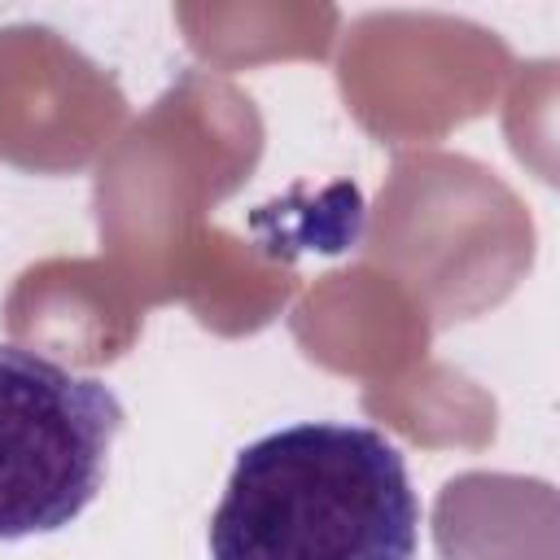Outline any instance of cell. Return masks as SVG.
Segmentation results:
<instances>
[{
  "mask_svg": "<svg viewBox=\"0 0 560 560\" xmlns=\"http://www.w3.org/2000/svg\"><path fill=\"white\" fill-rule=\"evenodd\" d=\"M206 542L210 560H416L420 499L381 429L302 420L236 455Z\"/></svg>",
  "mask_w": 560,
  "mask_h": 560,
  "instance_id": "cell-1",
  "label": "cell"
},
{
  "mask_svg": "<svg viewBox=\"0 0 560 560\" xmlns=\"http://www.w3.org/2000/svg\"><path fill=\"white\" fill-rule=\"evenodd\" d=\"M118 433L122 402L105 381L0 341V542L79 521Z\"/></svg>",
  "mask_w": 560,
  "mask_h": 560,
  "instance_id": "cell-2",
  "label": "cell"
}]
</instances>
